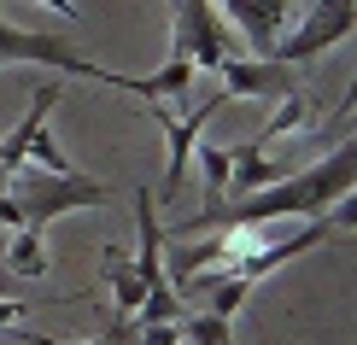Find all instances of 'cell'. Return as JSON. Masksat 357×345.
Wrapping results in <instances>:
<instances>
[{"label":"cell","instance_id":"cell-19","mask_svg":"<svg viewBox=\"0 0 357 345\" xmlns=\"http://www.w3.org/2000/svg\"><path fill=\"white\" fill-rule=\"evenodd\" d=\"M29 310V298H0V328H18Z\"/></svg>","mask_w":357,"mask_h":345},{"label":"cell","instance_id":"cell-22","mask_svg":"<svg viewBox=\"0 0 357 345\" xmlns=\"http://www.w3.org/2000/svg\"><path fill=\"white\" fill-rule=\"evenodd\" d=\"M6 182H12V176H6V170H0V193H6Z\"/></svg>","mask_w":357,"mask_h":345},{"label":"cell","instance_id":"cell-21","mask_svg":"<svg viewBox=\"0 0 357 345\" xmlns=\"http://www.w3.org/2000/svg\"><path fill=\"white\" fill-rule=\"evenodd\" d=\"M41 6H53L59 18H77V0H41Z\"/></svg>","mask_w":357,"mask_h":345},{"label":"cell","instance_id":"cell-3","mask_svg":"<svg viewBox=\"0 0 357 345\" xmlns=\"http://www.w3.org/2000/svg\"><path fill=\"white\" fill-rule=\"evenodd\" d=\"M170 18H176L170 53H182L193 70H217L222 59L234 53V47H229V18L217 12V0H176Z\"/></svg>","mask_w":357,"mask_h":345},{"label":"cell","instance_id":"cell-23","mask_svg":"<svg viewBox=\"0 0 357 345\" xmlns=\"http://www.w3.org/2000/svg\"><path fill=\"white\" fill-rule=\"evenodd\" d=\"M305 6H310V0H305Z\"/></svg>","mask_w":357,"mask_h":345},{"label":"cell","instance_id":"cell-1","mask_svg":"<svg viewBox=\"0 0 357 345\" xmlns=\"http://www.w3.org/2000/svg\"><path fill=\"white\" fill-rule=\"evenodd\" d=\"M357 187V135L346 146H334L328 158L305 164L299 176H281L270 187H252L246 205H211V211L176 222V240H193L199 229H252V222H275V217H322L340 193Z\"/></svg>","mask_w":357,"mask_h":345},{"label":"cell","instance_id":"cell-15","mask_svg":"<svg viewBox=\"0 0 357 345\" xmlns=\"http://www.w3.org/2000/svg\"><path fill=\"white\" fill-rule=\"evenodd\" d=\"M299 129H310V106L299 94H281V112L270 117V129L258 135V146H270V141H281V135H299Z\"/></svg>","mask_w":357,"mask_h":345},{"label":"cell","instance_id":"cell-7","mask_svg":"<svg viewBox=\"0 0 357 345\" xmlns=\"http://www.w3.org/2000/svg\"><path fill=\"white\" fill-rule=\"evenodd\" d=\"M222 88H229V100H275V94H293V77L287 65H275V59H222L217 65Z\"/></svg>","mask_w":357,"mask_h":345},{"label":"cell","instance_id":"cell-6","mask_svg":"<svg viewBox=\"0 0 357 345\" xmlns=\"http://www.w3.org/2000/svg\"><path fill=\"white\" fill-rule=\"evenodd\" d=\"M217 12L252 41V59H270L287 24V0H217Z\"/></svg>","mask_w":357,"mask_h":345},{"label":"cell","instance_id":"cell-9","mask_svg":"<svg viewBox=\"0 0 357 345\" xmlns=\"http://www.w3.org/2000/svg\"><path fill=\"white\" fill-rule=\"evenodd\" d=\"M135 229H141V246H135V269L146 287H158L165 275V229H158V211H153V193L135 187Z\"/></svg>","mask_w":357,"mask_h":345},{"label":"cell","instance_id":"cell-14","mask_svg":"<svg viewBox=\"0 0 357 345\" xmlns=\"http://www.w3.org/2000/svg\"><path fill=\"white\" fill-rule=\"evenodd\" d=\"M246 293H252V281L234 275V269H222L211 287H205V310H211V316H234V310L246 305Z\"/></svg>","mask_w":357,"mask_h":345},{"label":"cell","instance_id":"cell-13","mask_svg":"<svg viewBox=\"0 0 357 345\" xmlns=\"http://www.w3.org/2000/svg\"><path fill=\"white\" fill-rule=\"evenodd\" d=\"M193 164H199V176H205V199L222 205L229 176H234V153H229V146H193Z\"/></svg>","mask_w":357,"mask_h":345},{"label":"cell","instance_id":"cell-17","mask_svg":"<svg viewBox=\"0 0 357 345\" xmlns=\"http://www.w3.org/2000/svg\"><path fill=\"white\" fill-rule=\"evenodd\" d=\"M322 222H328L334 234H346V229H357V187H351V193H340V199L328 205V211H322Z\"/></svg>","mask_w":357,"mask_h":345},{"label":"cell","instance_id":"cell-18","mask_svg":"<svg viewBox=\"0 0 357 345\" xmlns=\"http://www.w3.org/2000/svg\"><path fill=\"white\" fill-rule=\"evenodd\" d=\"M141 345H182V322H153V328H135Z\"/></svg>","mask_w":357,"mask_h":345},{"label":"cell","instance_id":"cell-5","mask_svg":"<svg viewBox=\"0 0 357 345\" xmlns=\"http://www.w3.org/2000/svg\"><path fill=\"white\" fill-rule=\"evenodd\" d=\"M222 100L229 94H211L205 106H193L188 117H170L165 106H146V117H153L158 129H165V141H170V170H165V199H176L182 193V170L193 164V146H199V135H205V123L222 112Z\"/></svg>","mask_w":357,"mask_h":345},{"label":"cell","instance_id":"cell-2","mask_svg":"<svg viewBox=\"0 0 357 345\" xmlns=\"http://www.w3.org/2000/svg\"><path fill=\"white\" fill-rule=\"evenodd\" d=\"M18 176V187L12 193H0V222L6 229H47L53 217H65V211H82V205H106L112 199V187L106 182H94V176H82V170H36V164H24V170H12Z\"/></svg>","mask_w":357,"mask_h":345},{"label":"cell","instance_id":"cell-20","mask_svg":"<svg viewBox=\"0 0 357 345\" xmlns=\"http://www.w3.org/2000/svg\"><path fill=\"white\" fill-rule=\"evenodd\" d=\"M18 334V328H12ZM18 345H88V339H53V334H18Z\"/></svg>","mask_w":357,"mask_h":345},{"label":"cell","instance_id":"cell-24","mask_svg":"<svg viewBox=\"0 0 357 345\" xmlns=\"http://www.w3.org/2000/svg\"><path fill=\"white\" fill-rule=\"evenodd\" d=\"M170 6H176V0H170Z\"/></svg>","mask_w":357,"mask_h":345},{"label":"cell","instance_id":"cell-8","mask_svg":"<svg viewBox=\"0 0 357 345\" xmlns=\"http://www.w3.org/2000/svg\"><path fill=\"white\" fill-rule=\"evenodd\" d=\"M59 94H65V88L59 82H36V94H29V112H24V123L6 135V141H0V170H24L29 164V141H36V129H47V112L59 106Z\"/></svg>","mask_w":357,"mask_h":345},{"label":"cell","instance_id":"cell-16","mask_svg":"<svg viewBox=\"0 0 357 345\" xmlns=\"http://www.w3.org/2000/svg\"><path fill=\"white\" fill-rule=\"evenodd\" d=\"M29 164H36V170H59V176H65V170H77V164L59 153V141H53L47 129H36V141H29Z\"/></svg>","mask_w":357,"mask_h":345},{"label":"cell","instance_id":"cell-4","mask_svg":"<svg viewBox=\"0 0 357 345\" xmlns=\"http://www.w3.org/2000/svg\"><path fill=\"white\" fill-rule=\"evenodd\" d=\"M351 29H357V0H310L305 29H293L287 41H275L270 59H275V65H305V59L340 47Z\"/></svg>","mask_w":357,"mask_h":345},{"label":"cell","instance_id":"cell-11","mask_svg":"<svg viewBox=\"0 0 357 345\" xmlns=\"http://www.w3.org/2000/svg\"><path fill=\"white\" fill-rule=\"evenodd\" d=\"M188 82H193V65H188L182 53H170V65H158L153 77H135V100H146V106H165V100L188 94Z\"/></svg>","mask_w":357,"mask_h":345},{"label":"cell","instance_id":"cell-12","mask_svg":"<svg viewBox=\"0 0 357 345\" xmlns=\"http://www.w3.org/2000/svg\"><path fill=\"white\" fill-rule=\"evenodd\" d=\"M12 275H24V281H36V275H47V240H41V229H29V222H24V229H12Z\"/></svg>","mask_w":357,"mask_h":345},{"label":"cell","instance_id":"cell-10","mask_svg":"<svg viewBox=\"0 0 357 345\" xmlns=\"http://www.w3.org/2000/svg\"><path fill=\"white\" fill-rule=\"evenodd\" d=\"M106 281H112L117 310H123V322H129L141 310V298H146V281H141V269H135V258H129L123 246H106Z\"/></svg>","mask_w":357,"mask_h":345}]
</instances>
